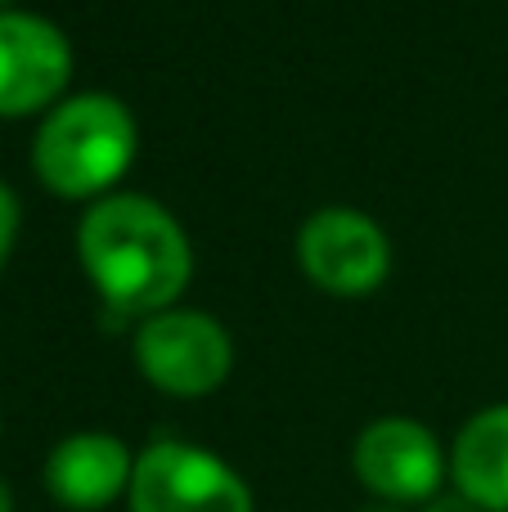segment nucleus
Returning a JSON list of instances; mask_svg holds the SVG:
<instances>
[{"mask_svg": "<svg viewBox=\"0 0 508 512\" xmlns=\"http://www.w3.org/2000/svg\"><path fill=\"white\" fill-rule=\"evenodd\" d=\"M77 252L113 315H162L185 292L194 252L180 221L144 194H108L81 216Z\"/></svg>", "mask_w": 508, "mask_h": 512, "instance_id": "obj_1", "label": "nucleus"}, {"mask_svg": "<svg viewBox=\"0 0 508 512\" xmlns=\"http://www.w3.org/2000/svg\"><path fill=\"white\" fill-rule=\"evenodd\" d=\"M135 117L113 95H72L41 122L32 140V167L59 198H99L135 162Z\"/></svg>", "mask_w": 508, "mask_h": 512, "instance_id": "obj_2", "label": "nucleus"}, {"mask_svg": "<svg viewBox=\"0 0 508 512\" xmlns=\"http://www.w3.org/2000/svg\"><path fill=\"white\" fill-rule=\"evenodd\" d=\"M131 512H257L239 472L212 450L189 441H153L135 454V477L126 490Z\"/></svg>", "mask_w": 508, "mask_h": 512, "instance_id": "obj_3", "label": "nucleus"}, {"mask_svg": "<svg viewBox=\"0 0 508 512\" xmlns=\"http://www.w3.org/2000/svg\"><path fill=\"white\" fill-rule=\"evenodd\" d=\"M135 364L158 391L194 400L230 378L234 342L203 310H162L135 333Z\"/></svg>", "mask_w": 508, "mask_h": 512, "instance_id": "obj_4", "label": "nucleus"}, {"mask_svg": "<svg viewBox=\"0 0 508 512\" xmlns=\"http://www.w3.org/2000/svg\"><path fill=\"white\" fill-rule=\"evenodd\" d=\"M360 486L378 495V504H432L441 495V481L450 477V454L419 418H374L356 436L351 450Z\"/></svg>", "mask_w": 508, "mask_h": 512, "instance_id": "obj_5", "label": "nucleus"}, {"mask_svg": "<svg viewBox=\"0 0 508 512\" xmlns=\"http://www.w3.org/2000/svg\"><path fill=\"white\" fill-rule=\"evenodd\" d=\"M297 261L315 288L333 297H365L392 270V248L365 212L324 207L297 234Z\"/></svg>", "mask_w": 508, "mask_h": 512, "instance_id": "obj_6", "label": "nucleus"}, {"mask_svg": "<svg viewBox=\"0 0 508 512\" xmlns=\"http://www.w3.org/2000/svg\"><path fill=\"white\" fill-rule=\"evenodd\" d=\"M72 77V45L50 18L0 9V117L54 104Z\"/></svg>", "mask_w": 508, "mask_h": 512, "instance_id": "obj_7", "label": "nucleus"}, {"mask_svg": "<svg viewBox=\"0 0 508 512\" xmlns=\"http://www.w3.org/2000/svg\"><path fill=\"white\" fill-rule=\"evenodd\" d=\"M135 477V454L108 432L63 436L45 459V490L68 512H104L126 499Z\"/></svg>", "mask_w": 508, "mask_h": 512, "instance_id": "obj_8", "label": "nucleus"}, {"mask_svg": "<svg viewBox=\"0 0 508 512\" xmlns=\"http://www.w3.org/2000/svg\"><path fill=\"white\" fill-rule=\"evenodd\" d=\"M450 481L482 512H508V405H491L459 427Z\"/></svg>", "mask_w": 508, "mask_h": 512, "instance_id": "obj_9", "label": "nucleus"}, {"mask_svg": "<svg viewBox=\"0 0 508 512\" xmlns=\"http://www.w3.org/2000/svg\"><path fill=\"white\" fill-rule=\"evenodd\" d=\"M14 239H18V198L9 185H0V265L14 252Z\"/></svg>", "mask_w": 508, "mask_h": 512, "instance_id": "obj_10", "label": "nucleus"}, {"mask_svg": "<svg viewBox=\"0 0 508 512\" xmlns=\"http://www.w3.org/2000/svg\"><path fill=\"white\" fill-rule=\"evenodd\" d=\"M423 512H482V508L473 499H464L459 490H450V495H437L432 504H423Z\"/></svg>", "mask_w": 508, "mask_h": 512, "instance_id": "obj_11", "label": "nucleus"}, {"mask_svg": "<svg viewBox=\"0 0 508 512\" xmlns=\"http://www.w3.org/2000/svg\"><path fill=\"white\" fill-rule=\"evenodd\" d=\"M0 512H14V490L0 481Z\"/></svg>", "mask_w": 508, "mask_h": 512, "instance_id": "obj_12", "label": "nucleus"}, {"mask_svg": "<svg viewBox=\"0 0 508 512\" xmlns=\"http://www.w3.org/2000/svg\"><path fill=\"white\" fill-rule=\"evenodd\" d=\"M360 512H405V508H396V504H369V508H360Z\"/></svg>", "mask_w": 508, "mask_h": 512, "instance_id": "obj_13", "label": "nucleus"}, {"mask_svg": "<svg viewBox=\"0 0 508 512\" xmlns=\"http://www.w3.org/2000/svg\"><path fill=\"white\" fill-rule=\"evenodd\" d=\"M5 5H9V0H0V9H5Z\"/></svg>", "mask_w": 508, "mask_h": 512, "instance_id": "obj_14", "label": "nucleus"}]
</instances>
